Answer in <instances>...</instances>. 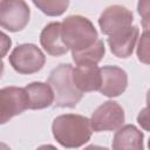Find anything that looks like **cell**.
I'll return each mask as SVG.
<instances>
[{"instance_id": "10", "label": "cell", "mask_w": 150, "mask_h": 150, "mask_svg": "<svg viewBox=\"0 0 150 150\" xmlns=\"http://www.w3.org/2000/svg\"><path fill=\"white\" fill-rule=\"evenodd\" d=\"M138 35H139V29L137 26H128L109 35L107 41L111 53L115 56L121 59H127L131 56Z\"/></svg>"}, {"instance_id": "5", "label": "cell", "mask_w": 150, "mask_h": 150, "mask_svg": "<svg viewBox=\"0 0 150 150\" xmlns=\"http://www.w3.org/2000/svg\"><path fill=\"white\" fill-rule=\"evenodd\" d=\"M30 16L25 0H0V27L9 32L22 30Z\"/></svg>"}, {"instance_id": "14", "label": "cell", "mask_w": 150, "mask_h": 150, "mask_svg": "<svg viewBox=\"0 0 150 150\" xmlns=\"http://www.w3.org/2000/svg\"><path fill=\"white\" fill-rule=\"evenodd\" d=\"M143 132L137 129L134 124L121 125L114 135L112 138V149L123 150V149H143Z\"/></svg>"}, {"instance_id": "13", "label": "cell", "mask_w": 150, "mask_h": 150, "mask_svg": "<svg viewBox=\"0 0 150 150\" xmlns=\"http://www.w3.org/2000/svg\"><path fill=\"white\" fill-rule=\"evenodd\" d=\"M40 43L47 54L52 56H61L68 52V48L61 38V22H50L41 30Z\"/></svg>"}, {"instance_id": "2", "label": "cell", "mask_w": 150, "mask_h": 150, "mask_svg": "<svg viewBox=\"0 0 150 150\" xmlns=\"http://www.w3.org/2000/svg\"><path fill=\"white\" fill-rule=\"evenodd\" d=\"M73 67L69 63H61L54 68L47 80L54 94V107L75 108L81 101L83 93L76 89L71 80Z\"/></svg>"}, {"instance_id": "17", "label": "cell", "mask_w": 150, "mask_h": 150, "mask_svg": "<svg viewBox=\"0 0 150 150\" xmlns=\"http://www.w3.org/2000/svg\"><path fill=\"white\" fill-rule=\"evenodd\" d=\"M149 39H148V29L144 30V33L142 34L139 42H138V47H137V56L138 60L145 64L149 63Z\"/></svg>"}, {"instance_id": "15", "label": "cell", "mask_w": 150, "mask_h": 150, "mask_svg": "<svg viewBox=\"0 0 150 150\" xmlns=\"http://www.w3.org/2000/svg\"><path fill=\"white\" fill-rule=\"evenodd\" d=\"M104 54H105L104 43L100 39H97L91 46L84 49L71 52L73 60L76 64H97L103 59Z\"/></svg>"}, {"instance_id": "20", "label": "cell", "mask_w": 150, "mask_h": 150, "mask_svg": "<svg viewBox=\"0 0 150 150\" xmlns=\"http://www.w3.org/2000/svg\"><path fill=\"white\" fill-rule=\"evenodd\" d=\"M2 71H4V62H2V59H0V77L2 75Z\"/></svg>"}, {"instance_id": "3", "label": "cell", "mask_w": 150, "mask_h": 150, "mask_svg": "<svg viewBox=\"0 0 150 150\" xmlns=\"http://www.w3.org/2000/svg\"><path fill=\"white\" fill-rule=\"evenodd\" d=\"M61 38L68 49L76 52L91 46L98 39V34L88 18L69 15L61 22Z\"/></svg>"}, {"instance_id": "9", "label": "cell", "mask_w": 150, "mask_h": 150, "mask_svg": "<svg viewBox=\"0 0 150 150\" xmlns=\"http://www.w3.org/2000/svg\"><path fill=\"white\" fill-rule=\"evenodd\" d=\"M100 77L98 91L107 97H117L128 87V75L117 66H103L100 68Z\"/></svg>"}, {"instance_id": "7", "label": "cell", "mask_w": 150, "mask_h": 150, "mask_svg": "<svg viewBox=\"0 0 150 150\" xmlns=\"http://www.w3.org/2000/svg\"><path fill=\"white\" fill-rule=\"evenodd\" d=\"M26 109L27 97L23 88L13 86L0 88V124L9 122Z\"/></svg>"}, {"instance_id": "6", "label": "cell", "mask_w": 150, "mask_h": 150, "mask_svg": "<svg viewBox=\"0 0 150 150\" xmlns=\"http://www.w3.org/2000/svg\"><path fill=\"white\" fill-rule=\"evenodd\" d=\"M124 120L123 108L115 101H107L94 110L90 125L94 131H112L123 125Z\"/></svg>"}, {"instance_id": "18", "label": "cell", "mask_w": 150, "mask_h": 150, "mask_svg": "<svg viewBox=\"0 0 150 150\" xmlns=\"http://www.w3.org/2000/svg\"><path fill=\"white\" fill-rule=\"evenodd\" d=\"M11 46H12L11 38L7 34H5L4 32L0 30V59H2L4 56L7 55Z\"/></svg>"}, {"instance_id": "11", "label": "cell", "mask_w": 150, "mask_h": 150, "mask_svg": "<svg viewBox=\"0 0 150 150\" xmlns=\"http://www.w3.org/2000/svg\"><path fill=\"white\" fill-rule=\"evenodd\" d=\"M74 86L81 93L98 90L100 88V68L97 64H77L71 70Z\"/></svg>"}, {"instance_id": "1", "label": "cell", "mask_w": 150, "mask_h": 150, "mask_svg": "<svg viewBox=\"0 0 150 150\" xmlns=\"http://www.w3.org/2000/svg\"><path fill=\"white\" fill-rule=\"evenodd\" d=\"M52 132L60 145L75 149L84 145L90 139L93 129L88 117L77 114H64L54 118Z\"/></svg>"}, {"instance_id": "12", "label": "cell", "mask_w": 150, "mask_h": 150, "mask_svg": "<svg viewBox=\"0 0 150 150\" xmlns=\"http://www.w3.org/2000/svg\"><path fill=\"white\" fill-rule=\"evenodd\" d=\"M27 97V109L40 110L48 108L54 102V94L48 83L32 82L25 88Z\"/></svg>"}, {"instance_id": "4", "label": "cell", "mask_w": 150, "mask_h": 150, "mask_svg": "<svg viewBox=\"0 0 150 150\" xmlns=\"http://www.w3.org/2000/svg\"><path fill=\"white\" fill-rule=\"evenodd\" d=\"M8 61L16 73L29 75L42 69L46 62V56L38 46L33 43H22L12 50Z\"/></svg>"}, {"instance_id": "19", "label": "cell", "mask_w": 150, "mask_h": 150, "mask_svg": "<svg viewBox=\"0 0 150 150\" xmlns=\"http://www.w3.org/2000/svg\"><path fill=\"white\" fill-rule=\"evenodd\" d=\"M137 8H138V13L143 16V25H144V28L148 29V8H149L148 0H139Z\"/></svg>"}, {"instance_id": "16", "label": "cell", "mask_w": 150, "mask_h": 150, "mask_svg": "<svg viewBox=\"0 0 150 150\" xmlns=\"http://www.w3.org/2000/svg\"><path fill=\"white\" fill-rule=\"evenodd\" d=\"M33 4L48 16H60L62 15L68 6L69 0H32Z\"/></svg>"}, {"instance_id": "8", "label": "cell", "mask_w": 150, "mask_h": 150, "mask_svg": "<svg viewBox=\"0 0 150 150\" xmlns=\"http://www.w3.org/2000/svg\"><path fill=\"white\" fill-rule=\"evenodd\" d=\"M134 21L132 12L122 5L108 6L98 18V26L104 35H111L115 32L131 26Z\"/></svg>"}]
</instances>
